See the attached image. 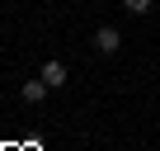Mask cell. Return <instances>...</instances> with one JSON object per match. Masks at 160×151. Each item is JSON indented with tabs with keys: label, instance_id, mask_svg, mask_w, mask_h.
<instances>
[{
	"label": "cell",
	"instance_id": "277c9868",
	"mask_svg": "<svg viewBox=\"0 0 160 151\" xmlns=\"http://www.w3.org/2000/svg\"><path fill=\"white\" fill-rule=\"evenodd\" d=\"M127 14H151V0H122Z\"/></svg>",
	"mask_w": 160,
	"mask_h": 151
},
{
	"label": "cell",
	"instance_id": "3957f363",
	"mask_svg": "<svg viewBox=\"0 0 160 151\" xmlns=\"http://www.w3.org/2000/svg\"><path fill=\"white\" fill-rule=\"evenodd\" d=\"M38 76H42L52 90H61V85H66V66H61V61H42V71H38Z\"/></svg>",
	"mask_w": 160,
	"mask_h": 151
},
{
	"label": "cell",
	"instance_id": "6da1fadb",
	"mask_svg": "<svg viewBox=\"0 0 160 151\" xmlns=\"http://www.w3.org/2000/svg\"><path fill=\"white\" fill-rule=\"evenodd\" d=\"M94 47H99V52H104V57H108V52H118V47H122V33H118V29H113V24H104V29H99V33H94Z\"/></svg>",
	"mask_w": 160,
	"mask_h": 151
},
{
	"label": "cell",
	"instance_id": "7a4b0ae2",
	"mask_svg": "<svg viewBox=\"0 0 160 151\" xmlns=\"http://www.w3.org/2000/svg\"><path fill=\"white\" fill-rule=\"evenodd\" d=\"M47 90H52V85L38 76V81H24V90H19V95H24V104H42V99H47Z\"/></svg>",
	"mask_w": 160,
	"mask_h": 151
}]
</instances>
